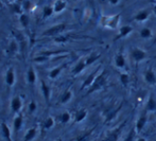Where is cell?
I'll return each instance as SVG.
<instances>
[{"instance_id":"obj_37","label":"cell","mask_w":156,"mask_h":141,"mask_svg":"<svg viewBox=\"0 0 156 141\" xmlns=\"http://www.w3.org/2000/svg\"><path fill=\"white\" fill-rule=\"evenodd\" d=\"M68 41V36H65V35H58V36L55 37V41L56 43H66Z\"/></svg>"},{"instance_id":"obj_39","label":"cell","mask_w":156,"mask_h":141,"mask_svg":"<svg viewBox=\"0 0 156 141\" xmlns=\"http://www.w3.org/2000/svg\"><path fill=\"white\" fill-rule=\"evenodd\" d=\"M13 10H14V12L15 13H18V14H23V10H21V6L19 5L18 3H16V4H14V5H13Z\"/></svg>"},{"instance_id":"obj_16","label":"cell","mask_w":156,"mask_h":141,"mask_svg":"<svg viewBox=\"0 0 156 141\" xmlns=\"http://www.w3.org/2000/svg\"><path fill=\"white\" fill-rule=\"evenodd\" d=\"M41 93H43L44 98H45V101L47 103H49V100H50V94H51V89H50V87L46 84L44 81H41Z\"/></svg>"},{"instance_id":"obj_26","label":"cell","mask_w":156,"mask_h":141,"mask_svg":"<svg viewBox=\"0 0 156 141\" xmlns=\"http://www.w3.org/2000/svg\"><path fill=\"white\" fill-rule=\"evenodd\" d=\"M27 79L29 84H34L35 81H36V73H35V70L33 67H30L27 71Z\"/></svg>"},{"instance_id":"obj_36","label":"cell","mask_w":156,"mask_h":141,"mask_svg":"<svg viewBox=\"0 0 156 141\" xmlns=\"http://www.w3.org/2000/svg\"><path fill=\"white\" fill-rule=\"evenodd\" d=\"M89 136H90V132H88V133H85V134H83V135H81L80 137H78L76 141H88Z\"/></svg>"},{"instance_id":"obj_20","label":"cell","mask_w":156,"mask_h":141,"mask_svg":"<svg viewBox=\"0 0 156 141\" xmlns=\"http://www.w3.org/2000/svg\"><path fill=\"white\" fill-rule=\"evenodd\" d=\"M66 6H67V2H66L65 0H56V1L54 2L53 10L55 13H61L65 10Z\"/></svg>"},{"instance_id":"obj_38","label":"cell","mask_w":156,"mask_h":141,"mask_svg":"<svg viewBox=\"0 0 156 141\" xmlns=\"http://www.w3.org/2000/svg\"><path fill=\"white\" fill-rule=\"evenodd\" d=\"M31 6H32V3L30 0H25V1H23V9H25L26 11H29L30 9H31Z\"/></svg>"},{"instance_id":"obj_14","label":"cell","mask_w":156,"mask_h":141,"mask_svg":"<svg viewBox=\"0 0 156 141\" xmlns=\"http://www.w3.org/2000/svg\"><path fill=\"white\" fill-rule=\"evenodd\" d=\"M149 17H150V11L142 10V11H140V12H138L137 14L134 16V20L138 21V23H142V21H146Z\"/></svg>"},{"instance_id":"obj_3","label":"cell","mask_w":156,"mask_h":141,"mask_svg":"<svg viewBox=\"0 0 156 141\" xmlns=\"http://www.w3.org/2000/svg\"><path fill=\"white\" fill-rule=\"evenodd\" d=\"M66 30V25L65 23H58V25L52 26L51 28L47 29L46 31H44L43 35L44 36H58L62 35V33Z\"/></svg>"},{"instance_id":"obj_45","label":"cell","mask_w":156,"mask_h":141,"mask_svg":"<svg viewBox=\"0 0 156 141\" xmlns=\"http://www.w3.org/2000/svg\"><path fill=\"white\" fill-rule=\"evenodd\" d=\"M11 1H15V0H11Z\"/></svg>"},{"instance_id":"obj_42","label":"cell","mask_w":156,"mask_h":141,"mask_svg":"<svg viewBox=\"0 0 156 141\" xmlns=\"http://www.w3.org/2000/svg\"><path fill=\"white\" fill-rule=\"evenodd\" d=\"M137 141H147V139H146V138H144V137H140V138H138Z\"/></svg>"},{"instance_id":"obj_32","label":"cell","mask_w":156,"mask_h":141,"mask_svg":"<svg viewBox=\"0 0 156 141\" xmlns=\"http://www.w3.org/2000/svg\"><path fill=\"white\" fill-rule=\"evenodd\" d=\"M70 119H71V116H70V114L68 113V111H65V113H63L60 116V121H61V123H63V124L68 123L70 121Z\"/></svg>"},{"instance_id":"obj_40","label":"cell","mask_w":156,"mask_h":141,"mask_svg":"<svg viewBox=\"0 0 156 141\" xmlns=\"http://www.w3.org/2000/svg\"><path fill=\"white\" fill-rule=\"evenodd\" d=\"M36 107H37L36 103H35L34 101H32V102L29 104V111L30 113H34V111H36Z\"/></svg>"},{"instance_id":"obj_29","label":"cell","mask_w":156,"mask_h":141,"mask_svg":"<svg viewBox=\"0 0 156 141\" xmlns=\"http://www.w3.org/2000/svg\"><path fill=\"white\" fill-rule=\"evenodd\" d=\"M54 124H55V122H54V119L52 118V117H48V118L44 121L43 126H44V129H51L52 127L54 126Z\"/></svg>"},{"instance_id":"obj_1","label":"cell","mask_w":156,"mask_h":141,"mask_svg":"<svg viewBox=\"0 0 156 141\" xmlns=\"http://www.w3.org/2000/svg\"><path fill=\"white\" fill-rule=\"evenodd\" d=\"M107 76H108V73H107L106 70H103L100 73H98V76L94 79L93 85L87 89V94H90L94 91H98L101 88L104 87L107 83Z\"/></svg>"},{"instance_id":"obj_9","label":"cell","mask_w":156,"mask_h":141,"mask_svg":"<svg viewBox=\"0 0 156 141\" xmlns=\"http://www.w3.org/2000/svg\"><path fill=\"white\" fill-rule=\"evenodd\" d=\"M147 121H148V115H147V113L142 114L141 116L138 118L137 122H136V126H135V129H136V132H137V134H139L140 132L144 129V127L146 126V124H147Z\"/></svg>"},{"instance_id":"obj_33","label":"cell","mask_w":156,"mask_h":141,"mask_svg":"<svg viewBox=\"0 0 156 141\" xmlns=\"http://www.w3.org/2000/svg\"><path fill=\"white\" fill-rule=\"evenodd\" d=\"M120 82H121V84L124 86V87H126L127 85H129V76L127 73H121L120 74Z\"/></svg>"},{"instance_id":"obj_10","label":"cell","mask_w":156,"mask_h":141,"mask_svg":"<svg viewBox=\"0 0 156 141\" xmlns=\"http://www.w3.org/2000/svg\"><path fill=\"white\" fill-rule=\"evenodd\" d=\"M86 67L87 66H86V63H85V58H82L76 64V66H74L73 68H72L71 73L73 74V76H78V74H80Z\"/></svg>"},{"instance_id":"obj_34","label":"cell","mask_w":156,"mask_h":141,"mask_svg":"<svg viewBox=\"0 0 156 141\" xmlns=\"http://www.w3.org/2000/svg\"><path fill=\"white\" fill-rule=\"evenodd\" d=\"M136 134H137V132H136L135 129H133L131 132H129V134H127V136L125 137V139L123 141H134V139H135V136Z\"/></svg>"},{"instance_id":"obj_12","label":"cell","mask_w":156,"mask_h":141,"mask_svg":"<svg viewBox=\"0 0 156 141\" xmlns=\"http://www.w3.org/2000/svg\"><path fill=\"white\" fill-rule=\"evenodd\" d=\"M132 31H133V28H132L131 26H122V27L119 29V33H118V35L116 36L115 41H118V39L126 37L129 34H131Z\"/></svg>"},{"instance_id":"obj_18","label":"cell","mask_w":156,"mask_h":141,"mask_svg":"<svg viewBox=\"0 0 156 141\" xmlns=\"http://www.w3.org/2000/svg\"><path fill=\"white\" fill-rule=\"evenodd\" d=\"M36 136H37V127L34 126V127H32V129H28L23 141H32L35 139Z\"/></svg>"},{"instance_id":"obj_11","label":"cell","mask_w":156,"mask_h":141,"mask_svg":"<svg viewBox=\"0 0 156 141\" xmlns=\"http://www.w3.org/2000/svg\"><path fill=\"white\" fill-rule=\"evenodd\" d=\"M144 81H146L148 84H156V74L154 70L152 68H149L146 72H144Z\"/></svg>"},{"instance_id":"obj_23","label":"cell","mask_w":156,"mask_h":141,"mask_svg":"<svg viewBox=\"0 0 156 141\" xmlns=\"http://www.w3.org/2000/svg\"><path fill=\"white\" fill-rule=\"evenodd\" d=\"M122 105H120L118 108L116 109H113V111H107L106 113H105V122H109V121H112L114 118L116 117V115L118 114V111H119V109L121 108Z\"/></svg>"},{"instance_id":"obj_27","label":"cell","mask_w":156,"mask_h":141,"mask_svg":"<svg viewBox=\"0 0 156 141\" xmlns=\"http://www.w3.org/2000/svg\"><path fill=\"white\" fill-rule=\"evenodd\" d=\"M71 98H72L71 90H66L62 96H61L60 101H61V103H62V104H66V103H68L70 100H71Z\"/></svg>"},{"instance_id":"obj_5","label":"cell","mask_w":156,"mask_h":141,"mask_svg":"<svg viewBox=\"0 0 156 141\" xmlns=\"http://www.w3.org/2000/svg\"><path fill=\"white\" fill-rule=\"evenodd\" d=\"M131 57L134 62H136V63H140V62L144 61V59L148 57V53H147L144 49H141V48L136 47V48H133V49L131 50Z\"/></svg>"},{"instance_id":"obj_30","label":"cell","mask_w":156,"mask_h":141,"mask_svg":"<svg viewBox=\"0 0 156 141\" xmlns=\"http://www.w3.org/2000/svg\"><path fill=\"white\" fill-rule=\"evenodd\" d=\"M19 23L20 25L23 26V28H28L29 26V23H30V18L27 14H21L20 17H19Z\"/></svg>"},{"instance_id":"obj_31","label":"cell","mask_w":156,"mask_h":141,"mask_svg":"<svg viewBox=\"0 0 156 141\" xmlns=\"http://www.w3.org/2000/svg\"><path fill=\"white\" fill-rule=\"evenodd\" d=\"M53 12H54V10L52 6H48V5L45 6L43 11V18H48V17H50Z\"/></svg>"},{"instance_id":"obj_24","label":"cell","mask_w":156,"mask_h":141,"mask_svg":"<svg viewBox=\"0 0 156 141\" xmlns=\"http://www.w3.org/2000/svg\"><path fill=\"white\" fill-rule=\"evenodd\" d=\"M19 49H20V47H19L18 41L15 39V41H12L10 43L9 48H8V51H9V53H10V54H15L16 52H18Z\"/></svg>"},{"instance_id":"obj_19","label":"cell","mask_w":156,"mask_h":141,"mask_svg":"<svg viewBox=\"0 0 156 141\" xmlns=\"http://www.w3.org/2000/svg\"><path fill=\"white\" fill-rule=\"evenodd\" d=\"M87 117V111L84 108L80 109V111H78L74 115V122L76 123H80L82 122V121H84L85 119H86Z\"/></svg>"},{"instance_id":"obj_35","label":"cell","mask_w":156,"mask_h":141,"mask_svg":"<svg viewBox=\"0 0 156 141\" xmlns=\"http://www.w3.org/2000/svg\"><path fill=\"white\" fill-rule=\"evenodd\" d=\"M48 59H50L48 56H45V55H41V54H39V55L35 56L33 61H34L35 63H44V62H47Z\"/></svg>"},{"instance_id":"obj_22","label":"cell","mask_w":156,"mask_h":141,"mask_svg":"<svg viewBox=\"0 0 156 141\" xmlns=\"http://www.w3.org/2000/svg\"><path fill=\"white\" fill-rule=\"evenodd\" d=\"M100 56H101V54L97 53V52H93L91 54H89V55L85 58V63H86L87 67H88V66H90L91 64H94L96 61H98V59L100 58Z\"/></svg>"},{"instance_id":"obj_15","label":"cell","mask_w":156,"mask_h":141,"mask_svg":"<svg viewBox=\"0 0 156 141\" xmlns=\"http://www.w3.org/2000/svg\"><path fill=\"white\" fill-rule=\"evenodd\" d=\"M5 83L8 86H13L15 83V71L12 67L9 68V70L5 73Z\"/></svg>"},{"instance_id":"obj_7","label":"cell","mask_w":156,"mask_h":141,"mask_svg":"<svg viewBox=\"0 0 156 141\" xmlns=\"http://www.w3.org/2000/svg\"><path fill=\"white\" fill-rule=\"evenodd\" d=\"M23 107V101H21L20 97L15 96L14 98L11 101V109H12L13 113L19 114L20 113V109Z\"/></svg>"},{"instance_id":"obj_6","label":"cell","mask_w":156,"mask_h":141,"mask_svg":"<svg viewBox=\"0 0 156 141\" xmlns=\"http://www.w3.org/2000/svg\"><path fill=\"white\" fill-rule=\"evenodd\" d=\"M99 68H100V67H98L96 70H94V71H93L90 74H89L88 76H87L86 80H85L84 82H83L82 86H81V90L86 89V88H89L91 85H93V83H94V79H96V76H98V72H99V70H100V69H99Z\"/></svg>"},{"instance_id":"obj_41","label":"cell","mask_w":156,"mask_h":141,"mask_svg":"<svg viewBox=\"0 0 156 141\" xmlns=\"http://www.w3.org/2000/svg\"><path fill=\"white\" fill-rule=\"evenodd\" d=\"M108 2H109L111 4H113V5H116V4H118L119 0H108Z\"/></svg>"},{"instance_id":"obj_2","label":"cell","mask_w":156,"mask_h":141,"mask_svg":"<svg viewBox=\"0 0 156 141\" xmlns=\"http://www.w3.org/2000/svg\"><path fill=\"white\" fill-rule=\"evenodd\" d=\"M120 16H121V14H116V15H114V16H102L100 23L103 27L115 30V29H117L118 26H119Z\"/></svg>"},{"instance_id":"obj_17","label":"cell","mask_w":156,"mask_h":141,"mask_svg":"<svg viewBox=\"0 0 156 141\" xmlns=\"http://www.w3.org/2000/svg\"><path fill=\"white\" fill-rule=\"evenodd\" d=\"M146 111H156V100L152 94L149 96V99L147 101Z\"/></svg>"},{"instance_id":"obj_44","label":"cell","mask_w":156,"mask_h":141,"mask_svg":"<svg viewBox=\"0 0 156 141\" xmlns=\"http://www.w3.org/2000/svg\"><path fill=\"white\" fill-rule=\"evenodd\" d=\"M56 141H63L62 139H61V138H60V139H58V140H56Z\"/></svg>"},{"instance_id":"obj_13","label":"cell","mask_w":156,"mask_h":141,"mask_svg":"<svg viewBox=\"0 0 156 141\" xmlns=\"http://www.w3.org/2000/svg\"><path fill=\"white\" fill-rule=\"evenodd\" d=\"M1 135L3 136V138L5 141H13L12 139V134H11V129L9 127V125L5 122H1Z\"/></svg>"},{"instance_id":"obj_8","label":"cell","mask_w":156,"mask_h":141,"mask_svg":"<svg viewBox=\"0 0 156 141\" xmlns=\"http://www.w3.org/2000/svg\"><path fill=\"white\" fill-rule=\"evenodd\" d=\"M23 125V115L21 113L17 114V116L14 118V121H13V129H14V133L18 134V132L21 129Z\"/></svg>"},{"instance_id":"obj_21","label":"cell","mask_w":156,"mask_h":141,"mask_svg":"<svg viewBox=\"0 0 156 141\" xmlns=\"http://www.w3.org/2000/svg\"><path fill=\"white\" fill-rule=\"evenodd\" d=\"M115 65L117 68H124L125 67V57L122 53H118L115 56Z\"/></svg>"},{"instance_id":"obj_28","label":"cell","mask_w":156,"mask_h":141,"mask_svg":"<svg viewBox=\"0 0 156 141\" xmlns=\"http://www.w3.org/2000/svg\"><path fill=\"white\" fill-rule=\"evenodd\" d=\"M62 70H63V66H58V67H56V68H53V69L49 72V78L52 79V80L56 79L58 76H60Z\"/></svg>"},{"instance_id":"obj_43","label":"cell","mask_w":156,"mask_h":141,"mask_svg":"<svg viewBox=\"0 0 156 141\" xmlns=\"http://www.w3.org/2000/svg\"><path fill=\"white\" fill-rule=\"evenodd\" d=\"M153 12H154V13H155V15H156V4H155L154 6H153Z\"/></svg>"},{"instance_id":"obj_4","label":"cell","mask_w":156,"mask_h":141,"mask_svg":"<svg viewBox=\"0 0 156 141\" xmlns=\"http://www.w3.org/2000/svg\"><path fill=\"white\" fill-rule=\"evenodd\" d=\"M124 126H125V122H123L120 125H118L117 127L112 129V131L106 135V137H105L102 141H118L119 140L120 135H121V133H122V131H123Z\"/></svg>"},{"instance_id":"obj_25","label":"cell","mask_w":156,"mask_h":141,"mask_svg":"<svg viewBox=\"0 0 156 141\" xmlns=\"http://www.w3.org/2000/svg\"><path fill=\"white\" fill-rule=\"evenodd\" d=\"M139 35H140V37H141V38L149 39V38H151V37L153 36V33H152V30H151L150 28L144 27V28H142L141 30H140Z\"/></svg>"}]
</instances>
